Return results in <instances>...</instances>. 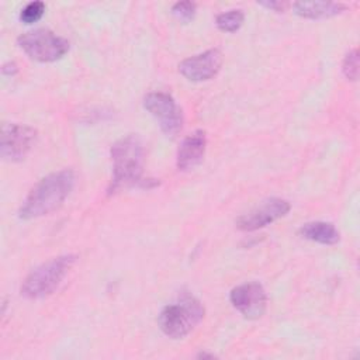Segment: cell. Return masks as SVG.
<instances>
[{
	"mask_svg": "<svg viewBox=\"0 0 360 360\" xmlns=\"http://www.w3.org/2000/svg\"><path fill=\"white\" fill-rule=\"evenodd\" d=\"M76 174L72 169H62L42 177L27 194L20 210L21 219H34L56 211L75 187Z\"/></svg>",
	"mask_w": 360,
	"mask_h": 360,
	"instance_id": "1",
	"label": "cell"
},
{
	"mask_svg": "<svg viewBox=\"0 0 360 360\" xmlns=\"http://www.w3.org/2000/svg\"><path fill=\"white\" fill-rule=\"evenodd\" d=\"M111 160H112V181L108 193H115L117 190L142 186L146 187L148 181L142 179L145 149L139 136L131 134L118 139L111 146Z\"/></svg>",
	"mask_w": 360,
	"mask_h": 360,
	"instance_id": "2",
	"label": "cell"
},
{
	"mask_svg": "<svg viewBox=\"0 0 360 360\" xmlns=\"http://www.w3.org/2000/svg\"><path fill=\"white\" fill-rule=\"evenodd\" d=\"M204 314L205 309L200 300L191 294H181L160 311L158 323L166 336L181 339L202 321Z\"/></svg>",
	"mask_w": 360,
	"mask_h": 360,
	"instance_id": "3",
	"label": "cell"
},
{
	"mask_svg": "<svg viewBox=\"0 0 360 360\" xmlns=\"http://www.w3.org/2000/svg\"><path fill=\"white\" fill-rule=\"evenodd\" d=\"M76 259V255H62L37 266L22 280L20 287L21 295L30 300H39L51 295L60 285Z\"/></svg>",
	"mask_w": 360,
	"mask_h": 360,
	"instance_id": "4",
	"label": "cell"
},
{
	"mask_svg": "<svg viewBox=\"0 0 360 360\" xmlns=\"http://www.w3.org/2000/svg\"><path fill=\"white\" fill-rule=\"evenodd\" d=\"M17 44L31 59L44 63L59 60L70 48L66 38L56 35L48 28L27 31L17 38Z\"/></svg>",
	"mask_w": 360,
	"mask_h": 360,
	"instance_id": "5",
	"label": "cell"
},
{
	"mask_svg": "<svg viewBox=\"0 0 360 360\" xmlns=\"http://www.w3.org/2000/svg\"><path fill=\"white\" fill-rule=\"evenodd\" d=\"M143 107L159 122L162 132L176 136L183 128V112L176 100L165 91H150L143 97Z\"/></svg>",
	"mask_w": 360,
	"mask_h": 360,
	"instance_id": "6",
	"label": "cell"
},
{
	"mask_svg": "<svg viewBox=\"0 0 360 360\" xmlns=\"http://www.w3.org/2000/svg\"><path fill=\"white\" fill-rule=\"evenodd\" d=\"M37 139V129L30 125L6 122L1 127L0 155L7 162L22 160Z\"/></svg>",
	"mask_w": 360,
	"mask_h": 360,
	"instance_id": "7",
	"label": "cell"
},
{
	"mask_svg": "<svg viewBox=\"0 0 360 360\" xmlns=\"http://www.w3.org/2000/svg\"><path fill=\"white\" fill-rule=\"evenodd\" d=\"M290 210H291V205L287 200L269 198L262 204L256 205L255 208H252L250 211L242 214L235 224L238 229L252 232L283 218L284 215L288 214Z\"/></svg>",
	"mask_w": 360,
	"mask_h": 360,
	"instance_id": "8",
	"label": "cell"
},
{
	"mask_svg": "<svg viewBox=\"0 0 360 360\" xmlns=\"http://www.w3.org/2000/svg\"><path fill=\"white\" fill-rule=\"evenodd\" d=\"M229 301L245 318L259 319L266 312L267 294L262 284L249 281L232 288Z\"/></svg>",
	"mask_w": 360,
	"mask_h": 360,
	"instance_id": "9",
	"label": "cell"
},
{
	"mask_svg": "<svg viewBox=\"0 0 360 360\" xmlns=\"http://www.w3.org/2000/svg\"><path fill=\"white\" fill-rule=\"evenodd\" d=\"M221 66L222 53L218 48H212L184 59L179 65V72L190 82H205L212 79Z\"/></svg>",
	"mask_w": 360,
	"mask_h": 360,
	"instance_id": "10",
	"label": "cell"
},
{
	"mask_svg": "<svg viewBox=\"0 0 360 360\" xmlns=\"http://www.w3.org/2000/svg\"><path fill=\"white\" fill-rule=\"evenodd\" d=\"M205 148H207L205 131L197 129L193 134L187 135L181 141L177 149V156H176L177 169L181 172L194 169L204 159Z\"/></svg>",
	"mask_w": 360,
	"mask_h": 360,
	"instance_id": "11",
	"label": "cell"
},
{
	"mask_svg": "<svg viewBox=\"0 0 360 360\" xmlns=\"http://www.w3.org/2000/svg\"><path fill=\"white\" fill-rule=\"evenodd\" d=\"M292 8H294V13L300 17L321 20V18H329L340 14L346 8V6L342 3H332V1H301V3H294Z\"/></svg>",
	"mask_w": 360,
	"mask_h": 360,
	"instance_id": "12",
	"label": "cell"
},
{
	"mask_svg": "<svg viewBox=\"0 0 360 360\" xmlns=\"http://www.w3.org/2000/svg\"><path fill=\"white\" fill-rule=\"evenodd\" d=\"M300 235L308 240L321 245H335L340 239V233L332 222L312 221L300 228Z\"/></svg>",
	"mask_w": 360,
	"mask_h": 360,
	"instance_id": "13",
	"label": "cell"
},
{
	"mask_svg": "<svg viewBox=\"0 0 360 360\" xmlns=\"http://www.w3.org/2000/svg\"><path fill=\"white\" fill-rule=\"evenodd\" d=\"M245 21V14L242 10H228L215 17V24L218 30L224 32H235L238 31Z\"/></svg>",
	"mask_w": 360,
	"mask_h": 360,
	"instance_id": "14",
	"label": "cell"
},
{
	"mask_svg": "<svg viewBox=\"0 0 360 360\" xmlns=\"http://www.w3.org/2000/svg\"><path fill=\"white\" fill-rule=\"evenodd\" d=\"M45 13V3L44 1H30L21 11L20 20L24 24H34L42 18Z\"/></svg>",
	"mask_w": 360,
	"mask_h": 360,
	"instance_id": "15",
	"label": "cell"
},
{
	"mask_svg": "<svg viewBox=\"0 0 360 360\" xmlns=\"http://www.w3.org/2000/svg\"><path fill=\"white\" fill-rule=\"evenodd\" d=\"M342 70H343V75L349 80L357 79V76H359V52L356 48L346 53L343 63H342Z\"/></svg>",
	"mask_w": 360,
	"mask_h": 360,
	"instance_id": "16",
	"label": "cell"
},
{
	"mask_svg": "<svg viewBox=\"0 0 360 360\" xmlns=\"http://www.w3.org/2000/svg\"><path fill=\"white\" fill-rule=\"evenodd\" d=\"M195 10H197V6L193 1H177L172 7L173 15L183 22L191 21L195 15Z\"/></svg>",
	"mask_w": 360,
	"mask_h": 360,
	"instance_id": "17",
	"label": "cell"
},
{
	"mask_svg": "<svg viewBox=\"0 0 360 360\" xmlns=\"http://www.w3.org/2000/svg\"><path fill=\"white\" fill-rule=\"evenodd\" d=\"M257 4L266 7V8H270V10H274V11H283L284 10V3L281 1H274V0H264V1H257Z\"/></svg>",
	"mask_w": 360,
	"mask_h": 360,
	"instance_id": "18",
	"label": "cell"
},
{
	"mask_svg": "<svg viewBox=\"0 0 360 360\" xmlns=\"http://www.w3.org/2000/svg\"><path fill=\"white\" fill-rule=\"evenodd\" d=\"M17 65L14 63V62H7V63H4L3 65V68H1V73L4 75V76H14L15 73H17Z\"/></svg>",
	"mask_w": 360,
	"mask_h": 360,
	"instance_id": "19",
	"label": "cell"
},
{
	"mask_svg": "<svg viewBox=\"0 0 360 360\" xmlns=\"http://www.w3.org/2000/svg\"><path fill=\"white\" fill-rule=\"evenodd\" d=\"M198 357H201V359H205V357H210V359H212V357H214V354H208V353H200V354H198Z\"/></svg>",
	"mask_w": 360,
	"mask_h": 360,
	"instance_id": "20",
	"label": "cell"
}]
</instances>
